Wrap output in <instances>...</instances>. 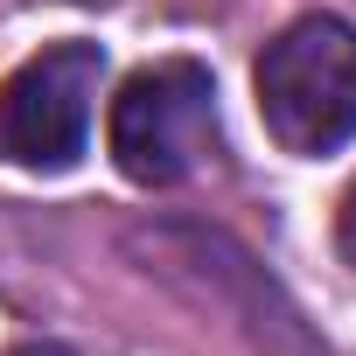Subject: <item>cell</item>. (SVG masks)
Here are the masks:
<instances>
[{
  "label": "cell",
  "mask_w": 356,
  "mask_h": 356,
  "mask_svg": "<svg viewBox=\"0 0 356 356\" xmlns=\"http://www.w3.org/2000/svg\"><path fill=\"white\" fill-rule=\"evenodd\" d=\"M112 161L126 182L140 189H175L189 182L203 161H217L224 147V119H217V77L196 56H161L147 70H133L112 98Z\"/></svg>",
  "instance_id": "obj_2"
},
{
  "label": "cell",
  "mask_w": 356,
  "mask_h": 356,
  "mask_svg": "<svg viewBox=\"0 0 356 356\" xmlns=\"http://www.w3.org/2000/svg\"><path fill=\"white\" fill-rule=\"evenodd\" d=\"M8 356H77V349H63V342H15Z\"/></svg>",
  "instance_id": "obj_5"
},
{
  "label": "cell",
  "mask_w": 356,
  "mask_h": 356,
  "mask_svg": "<svg viewBox=\"0 0 356 356\" xmlns=\"http://www.w3.org/2000/svg\"><path fill=\"white\" fill-rule=\"evenodd\" d=\"M259 119L286 154H335L356 140V22L300 15L259 56Z\"/></svg>",
  "instance_id": "obj_1"
},
{
  "label": "cell",
  "mask_w": 356,
  "mask_h": 356,
  "mask_svg": "<svg viewBox=\"0 0 356 356\" xmlns=\"http://www.w3.org/2000/svg\"><path fill=\"white\" fill-rule=\"evenodd\" d=\"M335 245H342V259L356 266V182H349V196H342V217H335Z\"/></svg>",
  "instance_id": "obj_4"
},
{
  "label": "cell",
  "mask_w": 356,
  "mask_h": 356,
  "mask_svg": "<svg viewBox=\"0 0 356 356\" xmlns=\"http://www.w3.org/2000/svg\"><path fill=\"white\" fill-rule=\"evenodd\" d=\"M105 84V49L98 42H49L0 84V161L29 175H63L77 168L91 140V105Z\"/></svg>",
  "instance_id": "obj_3"
}]
</instances>
